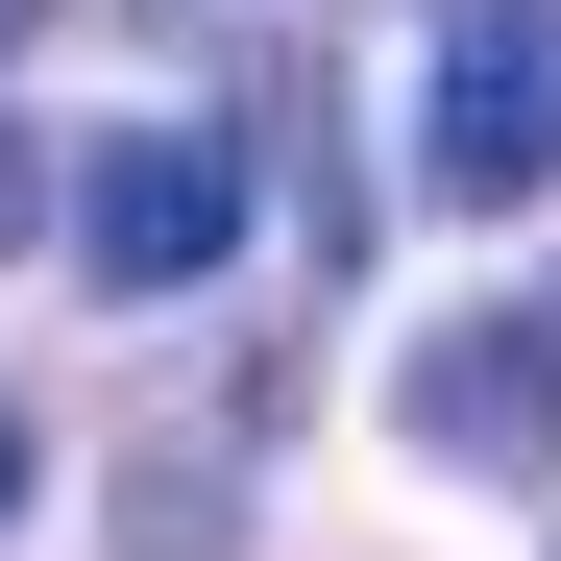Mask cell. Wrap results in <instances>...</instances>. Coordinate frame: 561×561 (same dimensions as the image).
Masks as SVG:
<instances>
[{
	"mask_svg": "<svg viewBox=\"0 0 561 561\" xmlns=\"http://www.w3.org/2000/svg\"><path fill=\"white\" fill-rule=\"evenodd\" d=\"M415 171H439L463 220L561 196V0H463V25H439V73H415Z\"/></svg>",
	"mask_w": 561,
	"mask_h": 561,
	"instance_id": "obj_1",
	"label": "cell"
},
{
	"mask_svg": "<svg viewBox=\"0 0 561 561\" xmlns=\"http://www.w3.org/2000/svg\"><path fill=\"white\" fill-rule=\"evenodd\" d=\"M220 244H244V147H220V123H123V147H73V268H99V294H196Z\"/></svg>",
	"mask_w": 561,
	"mask_h": 561,
	"instance_id": "obj_2",
	"label": "cell"
},
{
	"mask_svg": "<svg viewBox=\"0 0 561 561\" xmlns=\"http://www.w3.org/2000/svg\"><path fill=\"white\" fill-rule=\"evenodd\" d=\"M415 439L439 463H561V318H439L415 342Z\"/></svg>",
	"mask_w": 561,
	"mask_h": 561,
	"instance_id": "obj_3",
	"label": "cell"
},
{
	"mask_svg": "<svg viewBox=\"0 0 561 561\" xmlns=\"http://www.w3.org/2000/svg\"><path fill=\"white\" fill-rule=\"evenodd\" d=\"M49 220H73V171H49L25 123H0V244H49Z\"/></svg>",
	"mask_w": 561,
	"mask_h": 561,
	"instance_id": "obj_4",
	"label": "cell"
},
{
	"mask_svg": "<svg viewBox=\"0 0 561 561\" xmlns=\"http://www.w3.org/2000/svg\"><path fill=\"white\" fill-rule=\"evenodd\" d=\"M25 489H49V415H25V391H0V513H25Z\"/></svg>",
	"mask_w": 561,
	"mask_h": 561,
	"instance_id": "obj_5",
	"label": "cell"
},
{
	"mask_svg": "<svg viewBox=\"0 0 561 561\" xmlns=\"http://www.w3.org/2000/svg\"><path fill=\"white\" fill-rule=\"evenodd\" d=\"M25 25H49V0H0V49H25Z\"/></svg>",
	"mask_w": 561,
	"mask_h": 561,
	"instance_id": "obj_6",
	"label": "cell"
}]
</instances>
